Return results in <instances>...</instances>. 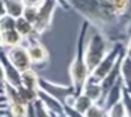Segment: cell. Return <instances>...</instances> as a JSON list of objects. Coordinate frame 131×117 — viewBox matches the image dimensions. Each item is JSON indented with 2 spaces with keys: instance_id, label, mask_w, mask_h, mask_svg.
Listing matches in <instances>:
<instances>
[{
  "instance_id": "17",
  "label": "cell",
  "mask_w": 131,
  "mask_h": 117,
  "mask_svg": "<svg viewBox=\"0 0 131 117\" xmlns=\"http://www.w3.org/2000/svg\"><path fill=\"white\" fill-rule=\"evenodd\" d=\"M108 3L114 9L116 14L121 18H131L130 14V0H108Z\"/></svg>"
},
{
  "instance_id": "5",
  "label": "cell",
  "mask_w": 131,
  "mask_h": 117,
  "mask_svg": "<svg viewBox=\"0 0 131 117\" xmlns=\"http://www.w3.org/2000/svg\"><path fill=\"white\" fill-rule=\"evenodd\" d=\"M40 90L51 94L52 97L59 100L65 106H72L75 102V97L78 96L76 90L72 85H61V83H55L49 79H45V78L40 79Z\"/></svg>"
},
{
  "instance_id": "19",
  "label": "cell",
  "mask_w": 131,
  "mask_h": 117,
  "mask_svg": "<svg viewBox=\"0 0 131 117\" xmlns=\"http://www.w3.org/2000/svg\"><path fill=\"white\" fill-rule=\"evenodd\" d=\"M121 80L124 89L131 93V59L125 55L121 61Z\"/></svg>"
},
{
  "instance_id": "28",
  "label": "cell",
  "mask_w": 131,
  "mask_h": 117,
  "mask_svg": "<svg viewBox=\"0 0 131 117\" xmlns=\"http://www.w3.org/2000/svg\"><path fill=\"white\" fill-rule=\"evenodd\" d=\"M26 6H30V7H41V4L45 2V0H23Z\"/></svg>"
},
{
  "instance_id": "29",
  "label": "cell",
  "mask_w": 131,
  "mask_h": 117,
  "mask_svg": "<svg viewBox=\"0 0 131 117\" xmlns=\"http://www.w3.org/2000/svg\"><path fill=\"white\" fill-rule=\"evenodd\" d=\"M58 4H59V7L62 10H65V12H69V10H72V6L71 3H69L68 0H57Z\"/></svg>"
},
{
  "instance_id": "13",
  "label": "cell",
  "mask_w": 131,
  "mask_h": 117,
  "mask_svg": "<svg viewBox=\"0 0 131 117\" xmlns=\"http://www.w3.org/2000/svg\"><path fill=\"white\" fill-rule=\"evenodd\" d=\"M16 30L18 31V34L23 37L24 41H30V40H37L41 35L38 34L37 28H35L34 24H31L30 21H27L24 17L17 18L16 21Z\"/></svg>"
},
{
  "instance_id": "25",
  "label": "cell",
  "mask_w": 131,
  "mask_h": 117,
  "mask_svg": "<svg viewBox=\"0 0 131 117\" xmlns=\"http://www.w3.org/2000/svg\"><path fill=\"white\" fill-rule=\"evenodd\" d=\"M16 18H13L12 16H0V31H4V30H13L16 28Z\"/></svg>"
},
{
  "instance_id": "20",
  "label": "cell",
  "mask_w": 131,
  "mask_h": 117,
  "mask_svg": "<svg viewBox=\"0 0 131 117\" xmlns=\"http://www.w3.org/2000/svg\"><path fill=\"white\" fill-rule=\"evenodd\" d=\"M93 104H94V102L90 99V97H88L86 94L80 93V94H78V96L75 97V102H73V104H72L71 107H73L75 110H78L82 114H86L89 111V109H90Z\"/></svg>"
},
{
  "instance_id": "3",
  "label": "cell",
  "mask_w": 131,
  "mask_h": 117,
  "mask_svg": "<svg viewBox=\"0 0 131 117\" xmlns=\"http://www.w3.org/2000/svg\"><path fill=\"white\" fill-rule=\"evenodd\" d=\"M113 48V44L97 30H92L89 33V38L86 41V63L90 73L100 65L106 55Z\"/></svg>"
},
{
  "instance_id": "11",
  "label": "cell",
  "mask_w": 131,
  "mask_h": 117,
  "mask_svg": "<svg viewBox=\"0 0 131 117\" xmlns=\"http://www.w3.org/2000/svg\"><path fill=\"white\" fill-rule=\"evenodd\" d=\"M23 41H24L23 37L18 34V31L16 28L0 31V42H2V48L4 51L14 48V47H18V45H23Z\"/></svg>"
},
{
  "instance_id": "15",
  "label": "cell",
  "mask_w": 131,
  "mask_h": 117,
  "mask_svg": "<svg viewBox=\"0 0 131 117\" xmlns=\"http://www.w3.org/2000/svg\"><path fill=\"white\" fill-rule=\"evenodd\" d=\"M83 94H86L88 97H90L94 103H100L104 97V90H103V86L100 82H96V80L90 79L89 78L88 82L85 83L83 86V90H82Z\"/></svg>"
},
{
  "instance_id": "33",
  "label": "cell",
  "mask_w": 131,
  "mask_h": 117,
  "mask_svg": "<svg viewBox=\"0 0 131 117\" xmlns=\"http://www.w3.org/2000/svg\"><path fill=\"white\" fill-rule=\"evenodd\" d=\"M106 117H108V116H106Z\"/></svg>"
},
{
  "instance_id": "2",
  "label": "cell",
  "mask_w": 131,
  "mask_h": 117,
  "mask_svg": "<svg viewBox=\"0 0 131 117\" xmlns=\"http://www.w3.org/2000/svg\"><path fill=\"white\" fill-rule=\"evenodd\" d=\"M90 24L86 20L82 21L76 35V45H75V52L71 63H69V78H71V85L76 90L78 94L82 93L83 86L88 82L90 76V71L86 63V37L89 34Z\"/></svg>"
},
{
  "instance_id": "14",
  "label": "cell",
  "mask_w": 131,
  "mask_h": 117,
  "mask_svg": "<svg viewBox=\"0 0 131 117\" xmlns=\"http://www.w3.org/2000/svg\"><path fill=\"white\" fill-rule=\"evenodd\" d=\"M123 92H124V85H123V80H120L111 90H108L107 93L104 94V97H103V100L100 102V104H102L106 110H108L111 106H114L116 103H118L123 100Z\"/></svg>"
},
{
  "instance_id": "27",
  "label": "cell",
  "mask_w": 131,
  "mask_h": 117,
  "mask_svg": "<svg viewBox=\"0 0 131 117\" xmlns=\"http://www.w3.org/2000/svg\"><path fill=\"white\" fill-rule=\"evenodd\" d=\"M123 103L125 106V111H127V117H131V93L128 90L123 92Z\"/></svg>"
},
{
  "instance_id": "31",
  "label": "cell",
  "mask_w": 131,
  "mask_h": 117,
  "mask_svg": "<svg viewBox=\"0 0 131 117\" xmlns=\"http://www.w3.org/2000/svg\"><path fill=\"white\" fill-rule=\"evenodd\" d=\"M128 35H131V24H130V27H128Z\"/></svg>"
},
{
  "instance_id": "23",
  "label": "cell",
  "mask_w": 131,
  "mask_h": 117,
  "mask_svg": "<svg viewBox=\"0 0 131 117\" xmlns=\"http://www.w3.org/2000/svg\"><path fill=\"white\" fill-rule=\"evenodd\" d=\"M38 16H40V7H30L27 6L26 10H24V14L23 17L26 18L27 21H30L31 24H37L38 21Z\"/></svg>"
},
{
  "instance_id": "32",
  "label": "cell",
  "mask_w": 131,
  "mask_h": 117,
  "mask_svg": "<svg viewBox=\"0 0 131 117\" xmlns=\"http://www.w3.org/2000/svg\"><path fill=\"white\" fill-rule=\"evenodd\" d=\"M54 117H57V116H55V114H54ZM61 117H68V116H66V114H65V116H61Z\"/></svg>"
},
{
  "instance_id": "24",
  "label": "cell",
  "mask_w": 131,
  "mask_h": 117,
  "mask_svg": "<svg viewBox=\"0 0 131 117\" xmlns=\"http://www.w3.org/2000/svg\"><path fill=\"white\" fill-rule=\"evenodd\" d=\"M85 116L86 117H106L107 116V110H106L100 103H94V104L89 109V111Z\"/></svg>"
},
{
  "instance_id": "1",
  "label": "cell",
  "mask_w": 131,
  "mask_h": 117,
  "mask_svg": "<svg viewBox=\"0 0 131 117\" xmlns=\"http://www.w3.org/2000/svg\"><path fill=\"white\" fill-rule=\"evenodd\" d=\"M72 10L82 16L93 30L102 33L111 44H127L131 18H121L116 14L108 0H68Z\"/></svg>"
},
{
  "instance_id": "7",
  "label": "cell",
  "mask_w": 131,
  "mask_h": 117,
  "mask_svg": "<svg viewBox=\"0 0 131 117\" xmlns=\"http://www.w3.org/2000/svg\"><path fill=\"white\" fill-rule=\"evenodd\" d=\"M4 51V49H3ZM7 55V58L10 59V62L18 69V71L23 73V72L31 69L32 66V62H31V58H30V54L27 51V47L26 45H18V47H14V48H10L7 51H4Z\"/></svg>"
},
{
  "instance_id": "9",
  "label": "cell",
  "mask_w": 131,
  "mask_h": 117,
  "mask_svg": "<svg viewBox=\"0 0 131 117\" xmlns=\"http://www.w3.org/2000/svg\"><path fill=\"white\" fill-rule=\"evenodd\" d=\"M26 47H27V51H28V54H30L32 65H45V63H48L49 52H48V49L42 45L40 38L27 41Z\"/></svg>"
},
{
  "instance_id": "8",
  "label": "cell",
  "mask_w": 131,
  "mask_h": 117,
  "mask_svg": "<svg viewBox=\"0 0 131 117\" xmlns=\"http://www.w3.org/2000/svg\"><path fill=\"white\" fill-rule=\"evenodd\" d=\"M2 71H3V82H6L7 85L13 88H20L23 85V79H21L23 73L10 62L4 51L2 52Z\"/></svg>"
},
{
  "instance_id": "30",
  "label": "cell",
  "mask_w": 131,
  "mask_h": 117,
  "mask_svg": "<svg viewBox=\"0 0 131 117\" xmlns=\"http://www.w3.org/2000/svg\"><path fill=\"white\" fill-rule=\"evenodd\" d=\"M125 57H128L131 59V35L128 38L127 44H125Z\"/></svg>"
},
{
  "instance_id": "21",
  "label": "cell",
  "mask_w": 131,
  "mask_h": 117,
  "mask_svg": "<svg viewBox=\"0 0 131 117\" xmlns=\"http://www.w3.org/2000/svg\"><path fill=\"white\" fill-rule=\"evenodd\" d=\"M2 107H7L12 117H26L27 116V106L23 104V103H10V104L2 106Z\"/></svg>"
},
{
  "instance_id": "22",
  "label": "cell",
  "mask_w": 131,
  "mask_h": 117,
  "mask_svg": "<svg viewBox=\"0 0 131 117\" xmlns=\"http://www.w3.org/2000/svg\"><path fill=\"white\" fill-rule=\"evenodd\" d=\"M107 116L108 117H127V111H125V106H124V103H123V100L118 103H116L114 106H111V107L108 109Z\"/></svg>"
},
{
  "instance_id": "16",
  "label": "cell",
  "mask_w": 131,
  "mask_h": 117,
  "mask_svg": "<svg viewBox=\"0 0 131 117\" xmlns=\"http://www.w3.org/2000/svg\"><path fill=\"white\" fill-rule=\"evenodd\" d=\"M17 92H18V97H20L21 103L26 106L34 104L38 100V90H34V89H30L27 86L21 85L20 88H17Z\"/></svg>"
},
{
  "instance_id": "26",
  "label": "cell",
  "mask_w": 131,
  "mask_h": 117,
  "mask_svg": "<svg viewBox=\"0 0 131 117\" xmlns=\"http://www.w3.org/2000/svg\"><path fill=\"white\" fill-rule=\"evenodd\" d=\"M35 110H37V117H54V114L48 110V107L40 99L35 102Z\"/></svg>"
},
{
  "instance_id": "18",
  "label": "cell",
  "mask_w": 131,
  "mask_h": 117,
  "mask_svg": "<svg viewBox=\"0 0 131 117\" xmlns=\"http://www.w3.org/2000/svg\"><path fill=\"white\" fill-rule=\"evenodd\" d=\"M21 79H23V85L24 86H27V88H30V89H34V90H40L41 76L32 68L28 69V71H26V72H23Z\"/></svg>"
},
{
  "instance_id": "4",
  "label": "cell",
  "mask_w": 131,
  "mask_h": 117,
  "mask_svg": "<svg viewBox=\"0 0 131 117\" xmlns=\"http://www.w3.org/2000/svg\"><path fill=\"white\" fill-rule=\"evenodd\" d=\"M124 55H125V45L124 44H120V42L114 44L113 48L110 49V52L106 55V58L100 62V65L92 72L89 78L96 80V82L102 83L103 80L110 75V72L117 66V63L121 61V58L124 57Z\"/></svg>"
},
{
  "instance_id": "10",
  "label": "cell",
  "mask_w": 131,
  "mask_h": 117,
  "mask_svg": "<svg viewBox=\"0 0 131 117\" xmlns=\"http://www.w3.org/2000/svg\"><path fill=\"white\" fill-rule=\"evenodd\" d=\"M26 7L23 0H2V16L7 14L17 20L23 17Z\"/></svg>"
},
{
  "instance_id": "6",
  "label": "cell",
  "mask_w": 131,
  "mask_h": 117,
  "mask_svg": "<svg viewBox=\"0 0 131 117\" xmlns=\"http://www.w3.org/2000/svg\"><path fill=\"white\" fill-rule=\"evenodd\" d=\"M59 7L57 0H45L40 7V16H38V21L35 24L38 34L42 35L47 33L52 26V20H54V14L57 9Z\"/></svg>"
},
{
  "instance_id": "12",
  "label": "cell",
  "mask_w": 131,
  "mask_h": 117,
  "mask_svg": "<svg viewBox=\"0 0 131 117\" xmlns=\"http://www.w3.org/2000/svg\"><path fill=\"white\" fill-rule=\"evenodd\" d=\"M38 99L44 103V104L48 107V110L51 111L52 114H55L57 117L65 116V104L61 103L59 100H57L55 97H52L51 94L45 93L42 90H38Z\"/></svg>"
}]
</instances>
